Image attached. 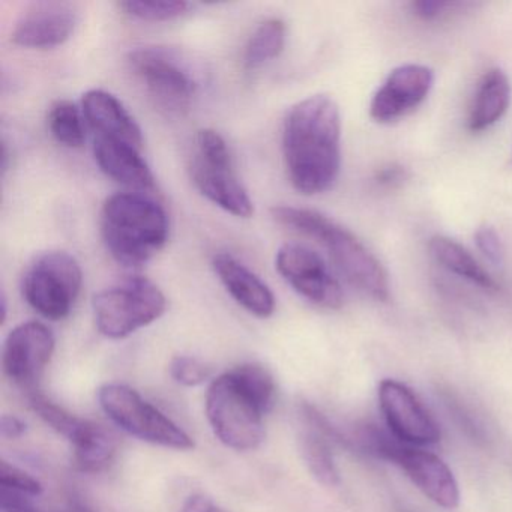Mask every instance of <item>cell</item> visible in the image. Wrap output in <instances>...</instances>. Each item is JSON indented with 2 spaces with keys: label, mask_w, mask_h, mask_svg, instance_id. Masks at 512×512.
Returning a JSON list of instances; mask_svg holds the SVG:
<instances>
[{
  "label": "cell",
  "mask_w": 512,
  "mask_h": 512,
  "mask_svg": "<svg viewBox=\"0 0 512 512\" xmlns=\"http://www.w3.org/2000/svg\"><path fill=\"white\" fill-rule=\"evenodd\" d=\"M283 157L287 176L305 196L325 193L341 167V116L328 95H313L292 107L284 119Z\"/></svg>",
  "instance_id": "6da1fadb"
},
{
  "label": "cell",
  "mask_w": 512,
  "mask_h": 512,
  "mask_svg": "<svg viewBox=\"0 0 512 512\" xmlns=\"http://www.w3.org/2000/svg\"><path fill=\"white\" fill-rule=\"evenodd\" d=\"M275 400V382L262 365L244 364L212 380L206 391V416L221 443L253 451L265 439L263 416Z\"/></svg>",
  "instance_id": "7a4b0ae2"
},
{
  "label": "cell",
  "mask_w": 512,
  "mask_h": 512,
  "mask_svg": "<svg viewBox=\"0 0 512 512\" xmlns=\"http://www.w3.org/2000/svg\"><path fill=\"white\" fill-rule=\"evenodd\" d=\"M101 236L110 256L125 268L139 269L163 250L169 217L160 203L142 193H118L104 202Z\"/></svg>",
  "instance_id": "3957f363"
},
{
  "label": "cell",
  "mask_w": 512,
  "mask_h": 512,
  "mask_svg": "<svg viewBox=\"0 0 512 512\" xmlns=\"http://www.w3.org/2000/svg\"><path fill=\"white\" fill-rule=\"evenodd\" d=\"M272 217L281 226L322 245L344 278L359 292L376 301H388V275L382 263L346 227L320 212L295 206H277L272 209Z\"/></svg>",
  "instance_id": "277c9868"
},
{
  "label": "cell",
  "mask_w": 512,
  "mask_h": 512,
  "mask_svg": "<svg viewBox=\"0 0 512 512\" xmlns=\"http://www.w3.org/2000/svg\"><path fill=\"white\" fill-rule=\"evenodd\" d=\"M188 169L193 184L209 202L235 217L254 214L253 200L236 175L229 146L217 131H197Z\"/></svg>",
  "instance_id": "5b68a950"
},
{
  "label": "cell",
  "mask_w": 512,
  "mask_h": 512,
  "mask_svg": "<svg viewBox=\"0 0 512 512\" xmlns=\"http://www.w3.org/2000/svg\"><path fill=\"white\" fill-rule=\"evenodd\" d=\"M92 308L98 331L110 340H122L157 322L166 313L167 299L148 278L130 277L98 292Z\"/></svg>",
  "instance_id": "8992f818"
},
{
  "label": "cell",
  "mask_w": 512,
  "mask_h": 512,
  "mask_svg": "<svg viewBox=\"0 0 512 512\" xmlns=\"http://www.w3.org/2000/svg\"><path fill=\"white\" fill-rule=\"evenodd\" d=\"M127 64L160 109L172 115L190 109L199 82L179 53L166 47H139L128 53Z\"/></svg>",
  "instance_id": "52a82bcc"
},
{
  "label": "cell",
  "mask_w": 512,
  "mask_h": 512,
  "mask_svg": "<svg viewBox=\"0 0 512 512\" xmlns=\"http://www.w3.org/2000/svg\"><path fill=\"white\" fill-rule=\"evenodd\" d=\"M82 286L79 262L65 251H49L38 256L26 269L22 293L40 316L58 322L70 316Z\"/></svg>",
  "instance_id": "ba28073f"
},
{
  "label": "cell",
  "mask_w": 512,
  "mask_h": 512,
  "mask_svg": "<svg viewBox=\"0 0 512 512\" xmlns=\"http://www.w3.org/2000/svg\"><path fill=\"white\" fill-rule=\"evenodd\" d=\"M101 409L119 428L143 442L176 451L194 448L193 439L164 415L143 400L139 392L121 383H107L98 391Z\"/></svg>",
  "instance_id": "9c48e42d"
},
{
  "label": "cell",
  "mask_w": 512,
  "mask_h": 512,
  "mask_svg": "<svg viewBox=\"0 0 512 512\" xmlns=\"http://www.w3.org/2000/svg\"><path fill=\"white\" fill-rule=\"evenodd\" d=\"M275 268L302 298L319 307L337 310L344 293L325 260L305 245L284 244L275 256Z\"/></svg>",
  "instance_id": "30bf717a"
},
{
  "label": "cell",
  "mask_w": 512,
  "mask_h": 512,
  "mask_svg": "<svg viewBox=\"0 0 512 512\" xmlns=\"http://www.w3.org/2000/svg\"><path fill=\"white\" fill-rule=\"evenodd\" d=\"M379 404L392 436L400 442L418 446L439 442V425L409 386L397 380H382Z\"/></svg>",
  "instance_id": "8fae6325"
},
{
  "label": "cell",
  "mask_w": 512,
  "mask_h": 512,
  "mask_svg": "<svg viewBox=\"0 0 512 512\" xmlns=\"http://www.w3.org/2000/svg\"><path fill=\"white\" fill-rule=\"evenodd\" d=\"M55 346V335L44 323L26 322L16 326L4 344L5 373L19 385H31L52 361Z\"/></svg>",
  "instance_id": "7c38bea8"
},
{
  "label": "cell",
  "mask_w": 512,
  "mask_h": 512,
  "mask_svg": "<svg viewBox=\"0 0 512 512\" xmlns=\"http://www.w3.org/2000/svg\"><path fill=\"white\" fill-rule=\"evenodd\" d=\"M433 83V70L425 65L407 64L395 68L371 100V118L379 124L403 118L424 103Z\"/></svg>",
  "instance_id": "4fadbf2b"
},
{
  "label": "cell",
  "mask_w": 512,
  "mask_h": 512,
  "mask_svg": "<svg viewBox=\"0 0 512 512\" xmlns=\"http://www.w3.org/2000/svg\"><path fill=\"white\" fill-rule=\"evenodd\" d=\"M79 16L73 5L41 2L32 5L17 22L13 41L28 49H55L73 37Z\"/></svg>",
  "instance_id": "5bb4252c"
},
{
  "label": "cell",
  "mask_w": 512,
  "mask_h": 512,
  "mask_svg": "<svg viewBox=\"0 0 512 512\" xmlns=\"http://www.w3.org/2000/svg\"><path fill=\"white\" fill-rule=\"evenodd\" d=\"M395 464L409 476L410 481L436 505L455 509L460 503L457 479L445 461L422 449L404 445Z\"/></svg>",
  "instance_id": "9a60e30c"
},
{
  "label": "cell",
  "mask_w": 512,
  "mask_h": 512,
  "mask_svg": "<svg viewBox=\"0 0 512 512\" xmlns=\"http://www.w3.org/2000/svg\"><path fill=\"white\" fill-rule=\"evenodd\" d=\"M212 266L229 295L244 310L259 319H268L274 314V293L247 265L232 254L218 253L212 260Z\"/></svg>",
  "instance_id": "2e32d148"
},
{
  "label": "cell",
  "mask_w": 512,
  "mask_h": 512,
  "mask_svg": "<svg viewBox=\"0 0 512 512\" xmlns=\"http://www.w3.org/2000/svg\"><path fill=\"white\" fill-rule=\"evenodd\" d=\"M82 112L92 136L124 140L143 149L142 128L115 95L103 89L86 92Z\"/></svg>",
  "instance_id": "e0dca14e"
},
{
  "label": "cell",
  "mask_w": 512,
  "mask_h": 512,
  "mask_svg": "<svg viewBox=\"0 0 512 512\" xmlns=\"http://www.w3.org/2000/svg\"><path fill=\"white\" fill-rule=\"evenodd\" d=\"M94 157L107 178L134 190L155 187V176L142 155V148L124 140L94 137Z\"/></svg>",
  "instance_id": "ac0fdd59"
},
{
  "label": "cell",
  "mask_w": 512,
  "mask_h": 512,
  "mask_svg": "<svg viewBox=\"0 0 512 512\" xmlns=\"http://www.w3.org/2000/svg\"><path fill=\"white\" fill-rule=\"evenodd\" d=\"M307 430L301 434V454L311 475L326 487L340 484V473L335 466L329 437H337V433L326 424L325 419L311 407H305Z\"/></svg>",
  "instance_id": "d6986e66"
},
{
  "label": "cell",
  "mask_w": 512,
  "mask_h": 512,
  "mask_svg": "<svg viewBox=\"0 0 512 512\" xmlns=\"http://www.w3.org/2000/svg\"><path fill=\"white\" fill-rule=\"evenodd\" d=\"M511 103L508 76L499 68L487 71L479 82L470 107L467 127L472 133L488 130L500 121Z\"/></svg>",
  "instance_id": "ffe728a7"
},
{
  "label": "cell",
  "mask_w": 512,
  "mask_h": 512,
  "mask_svg": "<svg viewBox=\"0 0 512 512\" xmlns=\"http://www.w3.org/2000/svg\"><path fill=\"white\" fill-rule=\"evenodd\" d=\"M68 442L73 448L74 464L82 472H101L112 463L118 442L103 425L82 419Z\"/></svg>",
  "instance_id": "44dd1931"
},
{
  "label": "cell",
  "mask_w": 512,
  "mask_h": 512,
  "mask_svg": "<svg viewBox=\"0 0 512 512\" xmlns=\"http://www.w3.org/2000/svg\"><path fill=\"white\" fill-rule=\"evenodd\" d=\"M428 250L433 259L446 271L464 278L487 292H496L499 289L497 281L458 242L445 236H434L428 244Z\"/></svg>",
  "instance_id": "7402d4cb"
},
{
  "label": "cell",
  "mask_w": 512,
  "mask_h": 512,
  "mask_svg": "<svg viewBox=\"0 0 512 512\" xmlns=\"http://www.w3.org/2000/svg\"><path fill=\"white\" fill-rule=\"evenodd\" d=\"M286 35V23L281 19H268L260 23L245 46V68L256 70L266 62L277 59L286 46Z\"/></svg>",
  "instance_id": "603a6c76"
},
{
  "label": "cell",
  "mask_w": 512,
  "mask_h": 512,
  "mask_svg": "<svg viewBox=\"0 0 512 512\" xmlns=\"http://www.w3.org/2000/svg\"><path fill=\"white\" fill-rule=\"evenodd\" d=\"M50 133L56 142L71 149H79L86 142V121L82 107L70 100H58L47 115Z\"/></svg>",
  "instance_id": "cb8c5ba5"
},
{
  "label": "cell",
  "mask_w": 512,
  "mask_h": 512,
  "mask_svg": "<svg viewBox=\"0 0 512 512\" xmlns=\"http://www.w3.org/2000/svg\"><path fill=\"white\" fill-rule=\"evenodd\" d=\"M119 10L142 22H170L190 11L191 4L179 0H127L119 2Z\"/></svg>",
  "instance_id": "d4e9b609"
},
{
  "label": "cell",
  "mask_w": 512,
  "mask_h": 512,
  "mask_svg": "<svg viewBox=\"0 0 512 512\" xmlns=\"http://www.w3.org/2000/svg\"><path fill=\"white\" fill-rule=\"evenodd\" d=\"M29 400H31L32 409L40 415V418L43 419L46 424H49L53 430L67 437V439H70L71 434L74 433V430H76L80 422H82V419L71 415L70 412L62 409L61 406L53 403V401H50L49 398L44 397V395L38 394V392H34Z\"/></svg>",
  "instance_id": "484cf974"
},
{
  "label": "cell",
  "mask_w": 512,
  "mask_h": 512,
  "mask_svg": "<svg viewBox=\"0 0 512 512\" xmlns=\"http://www.w3.org/2000/svg\"><path fill=\"white\" fill-rule=\"evenodd\" d=\"M0 485L2 490L14 491L28 497H38L43 493V485L37 478L5 460L0 464Z\"/></svg>",
  "instance_id": "4316f807"
},
{
  "label": "cell",
  "mask_w": 512,
  "mask_h": 512,
  "mask_svg": "<svg viewBox=\"0 0 512 512\" xmlns=\"http://www.w3.org/2000/svg\"><path fill=\"white\" fill-rule=\"evenodd\" d=\"M211 368L193 356H176L170 362V374L184 386H199L211 377Z\"/></svg>",
  "instance_id": "83f0119b"
},
{
  "label": "cell",
  "mask_w": 512,
  "mask_h": 512,
  "mask_svg": "<svg viewBox=\"0 0 512 512\" xmlns=\"http://www.w3.org/2000/svg\"><path fill=\"white\" fill-rule=\"evenodd\" d=\"M475 242L479 251L490 260L493 265L500 266L505 262V247L500 241L496 230L490 226H482L476 230Z\"/></svg>",
  "instance_id": "f1b7e54d"
},
{
  "label": "cell",
  "mask_w": 512,
  "mask_h": 512,
  "mask_svg": "<svg viewBox=\"0 0 512 512\" xmlns=\"http://www.w3.org/2000/svg\"><path fill=\"white\" fill-rule=\"evenodd\" d=\"M451 7V2H443V0H418L412 4L416 16L424 20L437 19Z\"/></svg>",
  "instance_id": "f546056e"
},
{
  "label": "cell",
  "mask_w": 512,
  "mask_h": 512,
  "mask_svg": "<svg viewBox=\"0 0 512 512\" xmlns=\"http://www.w3.org/2000/svg\"><path fill=\"white\" fill-rule=\"evenodd\" d=\"M404 178H406V170L403 167L395 166V164L382 167L376 173L377 184L382 185V187H394V185L401 184Z\"/></svg>",
  "instance_id": "4dcf8cb0"
},
{
  "label": "cell",
  "mask_w": 512,
  "mask_h": 512,
  "mask_svg": "<svg viewBox=\"0 0 512 512\" xmlns=\"http://www.w3.org/2000/svg\"><path fill=\"white\" fill-rule=\"evenodd\" d=\"M26 424H23L19 418L13 415L2 416L0 421V433L4 439H19L25 434Z\"/></svg>",
  "instance_id": "1f68e13d"
},
{
  "label": "cell",
  "mask_w": 512,
  "mask_h": 512,
  "mask_svg": "<svg viewBox=\"0 0 512 512\" xmlns=\"http://www.w3.org/2000/svg\"><path fill=\"white\" fill-rule=\"evenodd\" d=\"M214 509L215 505L208 497L197 494V496L190 497L179 512H214Z\"/></svg>",
  "instance_id": "d6a6232c"
},
{
  "label": "cell",
  "mask_w": 512,
  "mask_h": 512,
  "mask_svg": "<svg viewBox=\"0 0 512 512\" xmlns=\"http://www.w3.org/2000/svg\"><path fill=\"white\" fill-rule=\"evenodd\" d=\"M2 512H37L35 511L32 506H25V508H14V509H7V511Z\"/></svg>",
  "instance_id": "836d02e7"
},
{
  "label": "cell",
  "mask_w": 512,
  "mask_h": 512,
  "mask_svg": "<svg viewBox=\"0 0 512 512\" xmlns=\"http://www.w3.org/2000/svg\"><path fill=\"white\" fill-rule=\"evenodd\" d=\"M214 512H226V511H223V509L217 508V506H215Z\"/></svg>",
  "instance_id": "e575fe53"
},
{
  "label": "cell",
  "mask_w": 512,
  "mask_h": 512,
  "mask_svg": "<svg viewBox=\"0 0 512 512\" xmlns=\"http://www.w3.org/2000/svg\"><path fill=\"white\" fill-rule=\"evenodd\" d=\"M509 164L512 166V154H511V160H509Z\"/></svg>",
  "instance_id": "d590c367"
}]
</instances>
